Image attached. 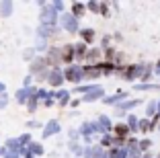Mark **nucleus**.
Returning a JSON list of instances; mask_svg holds the SVG:
<instances>
[{
	"label": "nucleus",
	"mask_w": 160,
	"mask_h": 158,
	"mask_svg": "<svg viewBox=\"0 0 160 158\" xmlns=\"http://www.w3.org/2000/svg\"><path fill=\"white\" fill-rule=\"evenodd\" d=\"M103 154H105L103 146H101V144H94V146H86L82 156H84V158H99V156H103Z\"/></svg>",
	"instance_id": "nucleus-13"
},
{
	"label": "nucleus",
	"mask_w": 160,
	"mask_h": 158,
	"mask_svg": "<svg viewBox=\"0 0 160 158\" xmlns=\"http://www.w3.org/2000/svg\"><path fill=\"white\" fill-rule=\"evenodd\" d=\"M62 21V29L68 33H80V27H78V19H76L72 13H66V14H62L60 17Z\"/></svg>",
	"instance_id": "nucleus-3"
},
{
	"label": "nucleus",
	"mask_w": 160,
	"mask_h": 158,
	"mask_svg": "<svg viewBox=\"0 0 160 158\" xmlns=\"http://www.w3.org/2000/svg\"><path fill=\"white\" fill-rule=\"evenodd\" d=\"M150 146H152V142H150V140H142V142H140V146H138V148H140L142 152H144V150H148V148H150Z\"/></svg>",
	"instance_id": "nucleus-40"
},
{
	"label": "nucleus",
	"mask_w": 160,
	"mask_h": 158,
	"mask_svg": "<svg viewBox=\"0 0 160 158\" xmlns=\"http://www.w3.org/2000/svg\"><path fill=\"white\" fill-rule=\"evenodd\" d=\"M86 54H88V45H86L84 41H80V43H76V60H80V62H84Z\"/></svg>",
	"instance_id": "nucleus-22"
},
{
	"label": "nucleus",
	"mask_w": 160,
	"mask_h": 158,
	"mask_svg": "<svg viewBox=\"0 0 160 158\" xmlns=\"http://www.w3.org/2000/svg\"><path fill=\"white\" fill-rule=\"evenodd\" d=\"M146 115L148 117H156V115H158V103H156V101H150V103H148Z\"/></svg>",
	"instance_id": "nucleus-26"
},
{
	"label": "nucleus",
	"mask_w": 160,
	"mask_h": 158,
	"mask_svg": "<svg viewBox=\"0 0 160 158\" xmlns=\"http://www.w3.org/2000/svg\"><path fill=\"white\" fill-rule=\"evenodd\" d=\"M113 142H115V135H103V138H101V146H103V148H109V146H113Z\"/></svg>",
	"instance_id": "nucleus-30"
},
{
	"label": "nucleus",
	"mask_w": 160,
	"mask_h": 158,
	"mask_svg": "<svg viewBox=\"0 0 160 158\" xmlns=\"http://www.w3.org/2000/svg\"><path fill=\"white\" fill-rule=\"evenodd\" d=\"M45 68H47V62H45V58H35L33 62H31V66H29V74L33 76V74H43L45 72Z\"/></svg>",
	"instance_id": "nucleus-10"
},
{
	"label": "nucleus",
	"mask_w": 160,
	"mask_h": 158,
	"mask_svg": "<svg viewBox=\"0 0 160 158\" xmlns=\"http://www.w3.org/2000/svg\"><path fill=\"white\" fill-rule=\"evenodd\" d=\"M27 127H41V123H39V121H29Z\"/></svg>",
	"instance_id": "nucleus-44"
},
{
	"label": "nucleus",
	"mask_w": 160,
	"mask_h": 158,
	"mask_svg": "<svg viewBox=\"0 0 160 158\" xmlns=\"http://www.w3.org/2000/svg\"><path fill=\"white\" fill-rule=\"evenodd\" d=\"M99 99H105V89L101 86V84H97V86H94L90 93H86L80 101L82 103H94V101H99Z\"/></svg>",
	"instance_id": "nucleus-8"
},
{
	"label": "nucleus",
	"mask_w": 160,
	"mask_h": 158,
	"mask_svg": "<svg viewBox=\"0 0 160 158\" xmlns=\"http://www.w3.org/2000/svg\"><path fill=\"white\" fill-rule=\"evenodd\" d=\"M129 127H127V123H117V125L113 127V134H115V138H119V140H125L127 135H129Z\"/></svg>",
	"instance_id": "nucleus-17"
},
{
	"label": "nucleus",
	"mask_w": 160,
	"mask_h": 158,
	"mask_svg": "<svg viewBox=\"0 0 160 158\" xmlns=\"http://www.w3.org/2000/svg\"><path fill=\"white\" fill-rule=\"evenodd\" d=\"M86 8L97 13V14H101V2H86Z\"/></svg>",
	"instance_id": "nucleus-33"
},
{
	"label": "nucleus",
	"mask_w": 160,
	"mask_h": 158,
	"mask_svg": "<svg viewBox=\"0 0 160 158\" xmlns=\"http://www.w3.org/2000/svg\"><path fill=\"white\" fill-rule=\"evenodd\" d=\"M19 142H21V146L27 148V146L33 142V138H31V134H23V135H19Z\"/></svg>",
	"instance_id": "nucleus-32"
},
{
	"label": "nucleus",
	"mask_w": 160,
	"mask_h": 158,
	"mask_svg": "<svg viewBox=\"0 0 160 158\" xmlns=\"http://www.w3.org/2000/svg\"><path fill=\"white\" fill-rule=\"evenodd\" d=\"M101 14H103V17H109V4L107 2H101Z\"/></svg>",
	"instance_id": "nucleus-42"
},
{
	"label": "nucleus",
	"mask_w": 160,
	"mask_h": 158,
	"mask_svg": "<svg viewBox=\"0 0 160 158\" xmlns=\"http://www.w3.org/2000/svg\"><path fill=\"white\" fill-rule=\"evenodd\" d=\"M101 54L103 51L101 49H88V54H86V58H84V64L86 66H94V64H99V58H101Z\"/></svg>",
	"instance_id": "nucleus-18"
},
{
	"label": "nucleus",
	"mask_w": 160,
	"mask_h": 158,
	"mask_svg": "<svg viewBox=\"0 0 160 158\" xmlns=\"http://www.w3.org/2000/svg\"><path fill=\"white\" fill-rule=\"evenodd\" d=\"M6 107V101H2V99H0V109H4Z\"/></svg>",
	"instance_id": "nucleus-48"
},
{
	"label": "nucleus",
	"mask_w": 160,
	"mask_h": 158,
	"mask_svg": "<svg viewBox=\"0 0 160 158\" xmlns=\"http://www.w3.org/2000/svg\"><path fill=\"white\" fill-rule=\"evenodd\" d=\"M99 158H109V154H107V152H105V154H103V156H99Z\"/></svg>",
	"instance_id": "nucleus-49"
},
{
	"label": "nucleus",
	"mask_w": 160,
	"mask_h": 158,
	"mask_svg": "<svg viewBox=\"0 0 160 158\" xmlns=\"http://www.w3.org/2000/svg\"><path fill=\"white\" fill-rule=\"evenodd\" d=\"M154 70H156V74H160V60L156 62V66H154Z\"/></svg>",
	"instance_id": "nucleus-47"
},
{
	"label": "nucleus",
	"mask_w": 160,
	"mask_h": 158,
	"mask_svg": "<svg viewBox=\"0 0 160 158\" xmlns=\"http://www.w3.org/2000/svg\"><path fill=\"white\" fill-rule=\"evenodd\" d=\"M144 158H152V156H148V154H146V156H144Z\"/></svg>",
	"instance_id": "nucleus-52"
},
{
	"label": "nucleus",
	"mask_w": 160,
	"mask_h": 158,
	"mask_svg": "<svg viewBox=\"0 0 160 158\" xmlns=\"http://www.w3.org/2000/svg\"><path fill=\"white\" fill-rule=\"evenodd\" d=\"M64 78H66L68 82H74L76 86H80V82L84 80V68H82V66H76V64L68 66V68L64 70Z\"/></svg>",
	"instance_id": "nucleus-2"
},
{
	"label": "nucleus",
	"mask_w": 160,
	"mask_h": 158,
	"mask_svg": "<svg viewBox=\"0 0 160 158\" xmlns=\"http://www.w3.org/2000/svg\"><path fill=\"white\" fill-rule=\"evenodd\" d=\"M70 150H72L74 154H84V148H82L78 142H70Z\"/></svg>",
	"instance_id": "nucleus-34"
},
{
	"label": "nucleus",
	"mask_w": 160,
	"mask_h": 158,
	"mask_svg": "<svg viewBox=\"0 0 160 158\" xmlns=\"http://www.w3.org/2000/svg\"><path fill=\"white\" fill-rule=\"evenodd\" d=\"M70 13L74 14L76 19H80V17H84V13H86V4H84V2H72Z\"/></svg>",
	"instance_id": "nucleus-20"
},
{
	"label": "nucleus",
	"mask_w": 160,
	"mask_h": 158,
	"mask_svg": "<svg viewBox=\"0 0 160 158\" xmlns=\"http://www.w3.org/2000/svg\"><path fill=\"white\" fill-rule=\"evenodd\" d=\"M150 74H152V68H150V66H146V72H144L142 80H148V78H150Z\"/></svg>",
	"instance_id": "nucleus-43"
},
{
	"label": "nucleus",
	"mask_w": 160,
	"mask_h": 158,
	"mask_svg": "<svg viewBox=\"0 0 160 158\" xmlns=\"http://www.w3.org/2000/svg\"><path fill=\"white\" fill-rule=\"evenodd\" d=\"M76 60V45H62V64L72 66V62Z\"/></svg>",
	"instance_id": "nucleus-9"
},
{
	"label": "nucleus",
	"mask_w": 160,
	"mask_h": 158,
	"mask_svg": "<svg viewBox=\"0 0 160 158\" xmlns=\"http://www.w3.org/2000/svg\"><path fill=\"white\" fill-rule=\"evenodd\" d=\"M62 125H60V121L58 119H52V121H47L45 125H43V138H52V135L60 134Z\"/></svg>",
	"instance_id": "nucleus-11"
},
{
	"label": "nucleus",
	"mask_w": 160,
	"mask_h": 158,
	"mask_svg": "<svg viewBox=\"0 0 160 158\" xmlns=\"http://www.w3.org/2000/svg\"><path fill=\"white\" fill-rule=\"evenodd\" d=\"M80 37H82V41H84L86 45H90V43L94 41V31L92 29H80Z\"/></svg>",
	"instance_id": "nucleus-24"
},
{
	"label": "nucleus",
	"mask_w": 160,
	"mask_h": 158,
	"mask_svg": "<svg viewBox=\"0 0 160 158\" xmlns=\"http://www.w3.org/2000/svg\"><path fill=\"white\" fill-rule=\"evenodd\" d=\"M154 127H152V121L150 119H140V131L142 134H148V131H152Z\"/></svg>",
	"instance_id": "nucleus-28"
},
{
	"label": "nucleus",
	"mask_w": 160,
	"mask_h": 158,
	"mask_svg": "<svg viewBox=\"0 0 160 158\" xmlns=\"http://www.w3.org/2000/svg\"><path fill=\"white\" fill-rule=\"evenodd\" d=\"M82 68H84V78L86 80H97V78H101V76H103L99 64H94V66H82Z\"/></svg>",
	"instance_id": "nucleus-12"
},
{
	"label": "nucleus",
	"mask_w": 160,
	"mask_h": 158,
	"mask_svg": "<svg viewBox=\"0 0 160 158\" xmlns=\"http://www.w3.org/2000/svg\"><path fill=\"white\" fill-rule=\"evenodd\" d=\"M53 101H56V99H47V101H43V105H45V107H53Z\"/></svg>",
	"instance_id": "nucleus-45"
},
{
	"label": "nucleus",
	"mask_w": 160,
	"mask_h": 158,
	"mask_svg": "<svg viewBox=\"0 0 160 158\" xmlns=\"http://www.w3.org/2000/svg\"><path fill=\"white\" fill-rule=\"evenodd\" d=\"M160 84H148V82H140L136 84V90H158Z\"/></svg>",
	"instance_id": "nucleus-27"
},
{
	"label": "nucleus",
	"mask_w": 160,
	"mask_h": 158,
	"mask_svg": "<svg viewBox=\"0 0 160 158\" xmlns=\"http://www.w3.org/2000/svg\"><path fill=\"white\" fill-rule=\"evenodd\" d=\"M52 6H53V8L58 10V13H62V10H64V6H66V4H64L62 0H53V2H52Z\"/></svg>",
	"instance_id": "nucleus-39"
},
{
	"label": "nucleus",
	"mask_w": 160,
	"mask_h": 158,
	"mask_svg": "<svg viewBox=\"0 0 160 158\" xmlns=\"http://www.w3.org/2000/svg\"><path fill=\"white\" fill-rule=\"evenodd\" d=\"M31 82H33V76L27 74V76H25V80H23V89H31Z\"/></svg>",
	"instance_id": "nucleus-41"
},
{
	"label": "nucleus",
	"mask_w": 160,
	"mask_h": 158,
	"mask_svg": "<svg viewBox=\"0 0 160 158\" xmlns=\"http://www.w3.org/2000/svg\"><path fill=\"white\" fill-rule=\"evenodd\" d=\"M12 8H14V4L10 0H2V2H0V14H2V17H10V14H12Z\"/></svg>",
	"instance_id": "nucleus-23"
},
{
	"label": "nucleus",
	"mask_w": 160,
	"mask_h": 158,
	"mask_svg": "<svg viewBox=\"0 0 160 158\" xmlns=\"http://www.w3.org/2000/svg\"><path fill=\"white\" fill-rule=\"evenodd\" d=\"M158 158H160V154H158Z\"/></svg>",
	"instance_id": "nucleus-53"
},
{
	"label": "nucleus",
	"mask_w": 160,
	"mask_h": 158,
	"mask_svg": "<svg viewBox=\"0 0 160 158\" xmlns=\"http://www.w3.org/2000/svg\"><path fill=\"white\" fill-rule=\"evenodd\" d=\"M125 97H127L125 90H119V93H115L113 97H105L103 103H105V105H121V103L125 101Z\"/></svg>",
	"instance_id": "nucleus-15"
},
{
	"label": "nucleus",
	"mask_w": 160,
	"mask_h": 158,
	"mask_svg": "<svg viewBox=\"0 0 160 158\" xmlns=\"http://www.w3.org/2000/svg\"><path fill=\"white\" fill-rule=\"evenodd\" d=\"M64 82H66V78H64V72H62V70H58V68L49 70V76H47V84H49V86L60 89Z\"/></svg>",
	"instance_id": "nucleus-6"
},
{
	"label": "nucleus",
	"mask_w": 160,
	"mask_h": 158,
	"mask_svg": "<svg viewBox=\"0 0 160 158\" xmlns=\"http://www.w3.org/2000/svg\"><path fill=\"white\" fill-rule=\"evenodd\" d=\"M37 105H39V99H37V94H35V97H31V99H29V103H27V107H29V113H35V109H37Z\"/></svg>",
	"instance_id": "nucleus-31"
},
{
	"label": "nucleus",
	"mask_w": 160,
	"mask_h": 158,
	"mask_svg": "<svg viewBox=\"0 0 160 158\" xmlns=\"http://www.w3.org/2000/svg\"><path fill=\"white\" fill-rule=\"evenodd\" d=\"M148 64H129L125 70H123V78L125 80H133V78H142L144 72H146Z\"/></svg>",
	"instance_id": "nucleus-4"
},
{
	"label": "nucleus",
	"mask_w": 160,
	"mask_h": 158,
	"mask_svg": "<svg viewBox=\"0 0 160 158\" xmlns=\"http://www.w3.org/2000/svg\"><path fill=\"white\" fill-rule=\"evenodd\" d=\"M4 148V146H2ZM2 158H21V154L19 152H8V150L4 148V152H2Z\"/></svg>",
	"instance_id": "nucleus-38"
},
{
	"label": "nucleus",
	"mask_w": 160,
	"mask_h": 158,
	"mask_svg": "<svg viewBox=\"0 0 160 158\" xmlns=\"http://www.w3.org/2000/svg\"><path fill=\"white\" fill-rule=\"evenodd\" d=\"M2 152H4V148H0V156H2Z\"/></svg>",
	"instance_id": "nucleus-51"
},
{
	"label": "nucleus",
	"mask_w": 160,
	"mask_h": 158,
	"mask_svg": "<svg viewBox=\"0 0 160 158\" xmlns=\"http://www.w3.org/2000/svg\"><path fill=\"white\" fill-rule=\"evenodd\" d=\"M127 127L132 131H140V119L136 115H127Z\"/></svg>",
	"instance_id": "nucleus-25"
},
{
	"label": "nucleus",
	"mask_w": 160,
	"mask_h": 158,
	"mask_svg": "<svg viewBox=\"0 0 160 158\" xmlns=\"http://www.w3.org/2000/svg\"><path fill=\"white\" fill-rule=\"evenodd\" d=\"M56 99H58V101H68V99H70V93H68V90H58V93H56Z\"/></svg>",
	"instance_id": "nucleus-36"
},
{
	"label": "nucleus",
	"mask_w": 160,
	"mask_h": 158,
	"mask_svg": "<svg viewBox=\"0 0 160 158\" xmlns=\"http://www.w3.org/2000/svg\"><path fill=\"white\" fill-rule=\"evenodd\" d=\"M94 86H97V84H80V86H76V89H74V93H82V94H86V93H90Z\"/></svg>",
	"instance_id": "nucleus-29"
},
{
	"label": "nucleus",
	"mask_w": 160,
	"mask_h": 158,
	"mask_svg": "<svg viewBox=\"0 0 160 158\" xmlns=\"http://www.w3.org/2000/svg\"><path fill=\"white\" fill-rule=\"evenodd\" d=\"M138 105H140L138 99H133V101H123L121 105H117V115H125V111H132V109H136Z\"/></svg>",
	"instance_id": "nucleus-16"
},
{
	"label": "nucleus",
	"mask_w": 160,
	"mask_h": 158,
	"mask_svg": "<svg viewBox=\"0 0 160 158\" xmlns=\"http://www.w3.org/2000/svg\"><path fill=\"white\" fill-rule=\"evenodd\" d=\"M97 121H99V125H101V134H103V135H107L109 131L113 130V125H111V119H109L107 115H101Z\"/></svg>",
	"instance_id": "nucleus-21"
},
{
	"label": "nucleus",
	"mask_w": 160,
	"mask_h": 158,
	"mask_svg": "<svg viewBox=\"0 0 160 158\" xmlns=\"http://www.w3.org/2000/svg\"><path fill=\"white\" fill-rule=\"evenodd\" d=\"M45 62H47V66L58 68V64H62V47H49L47 56H45Z\"/></svg>",
	"instance_id": "nucleus-7"
},
{
	"label": "nucleus",
	"mask_w": 160,
	"mask_h": 158,
	"mask_svg": "<svg viewBox=\"0 0 160 158\" xmlns=\"http://www.w3.org/2000/svg\"><path fill=\"white\" fill-rule=\"evenodd\" d=\"M58 33V27H47V25H39L37 29V39H49Z\"/></svg>",
	"instance_id": "nucleus-14"
},
{
	"label": "nucleus",
	"mask_w": 160,
	"mask_h": 158,
	"mask_svg": "<svg viewBox=\"0 0 160 158\" xmlns=\"http://www.w3.org/2000/svg\"><path fill=\"white\" fill-rule=\"evenodd\" d=\"M4 93H6V86H4V82L0 80V94H4Z\"/></svg>",
	"instance_id": "nucleus-46"
},
{
	"label": "nucleus",
	"mask_w": 160,
	"mask_h": 158,
	"mask_svg": "<svg viewBox=\"0 0 160 158\" xmlns=\"http://www.w3.org/2000/svg\"><path fill=\"white\" fill-rule=\"evenodd\" d=\"M37 99L39 101H47V99H49V93H47L45 89H39L37 90Z\"/></svg>",
	"instance_id": "nucleus-37"
},
{
	"label": "nucleus",
	"mask_w": 160,
	"mask_h": 158,
	"mask_svg": "<svg viewBox=\"0 0 160 158\" xmlns=\"http://www.w3.org/2000/svg\"><path fill=\"white\" fill-rule=\"evenodd\" d=\"M35 51H47L49 47H47V43H45V39H37V45L33 47Z\"/></svg>",
	"instance_id": "nucleus-35"
},
{
	"label": "nucleus",
	"mask_w": 160,
	"mask_h": 158,
	"mask_svg": "<svg viewBox=\"0 0 160 158\" xmlns=\"http://www.w3.org/2000/svg\"><path fill=\"white\" fill-rule=\"evenodd\" d=\"M39 6H41V13H39V21H41V25L58 27V19H60L62 14L52 6V2H39Z\"/></svg>",
	"instance_id": "nucleus-1"
},
{
	"label": "nucleus",
	"mask_w": 160,
	"mask_h": 158,
	"mask_svg": "<svg viewBox=\"0 0 160 158\" xmlns=\"http://www.w3.org/2000/svg\"><path fill=\"white\" fill-rule=\"evenodd\" d=\"M37 90H39L37 86H31V89H19L17 93H14V97H17V103H19V105H27L29 99L37 94Z\"/></svg>",
	"instance_id": "nucleus-5"
},
{
	"label": "nucleus",
	"mask_w": 160,
	"mask_h": 158,
	"mask_svg": "<svg viewBox=\"0 0 160 158\" xmlns=\"http://www.w3.org/2000/svg\"><path fill=\"white\" fill-rule=\"evenodd\" d=\"M158 115H160V101H158Z\"/></svg>",
	"instance_id": "nucleus-50"
},
{
	"label": "nucleus",
	"mask_w": 160,
	"mask_h": 158,
	"mask_svg": "<svg viewBox=\"0 0 160 158\" xmlns=\"http://www.w3.org/2000/svg\"><path fill=\"white\" fill-rule=\"evenodd\" d=\"M27 150L33 154L35 158H39V156H43V154H45V148H43L41 142H31V144L27 146Z\"/></svg>",
	"instance_id": "nucleus-19"
}]
</instances>
